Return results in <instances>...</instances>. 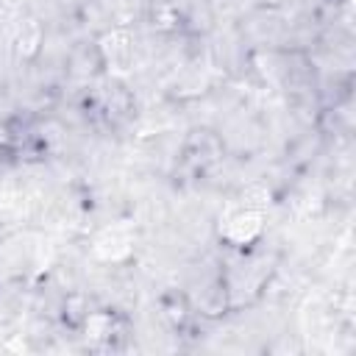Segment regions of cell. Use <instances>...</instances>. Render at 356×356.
<instances>
[{
    "instance_id": "1",
    "label": "cell",
    "mask_w": 356,
    "mask_h": 356,
    "mask_svg": "<svg viewBox=\"0 0 356 356\" xmlns=\"http://www.w3.org/2000/svg\"><path fill=\"white\" fill-rule=\"evenodd\" d=\"M259 231H261V217L256 211H250V209L248 211H239V214H234L228 220V239L236 242V245L250 242Z\"/></svg>"
}]
</instances>
